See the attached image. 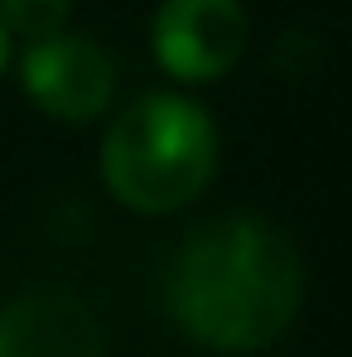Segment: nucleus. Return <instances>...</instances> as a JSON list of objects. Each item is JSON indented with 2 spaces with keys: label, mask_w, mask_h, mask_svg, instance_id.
<instances>
[{
  "label": "nucleus",
  "mask_w": 352,
  "mask_h": 357,
  "mask_svg": "<svg viewBox=\"0 0 352 357\" xmlns=\"http://www.w3.org/2000/svg\"><path fill=\"white\" fill-rule=\"evenodd\" d=\"M164 304L188 343L208 353H261L304 304V261L275 222L232 213L174 251Z\"/></svg>",
  "instance_id": "f257e3e1"
},
{
  "label": "nucleus",
  "mask_w": 352,
  "mask_h": 357,
  "mask_svg": "<svg viewBox=\"0 0 352 357\" xmlns=\"http://www.w3.org/2000/svg\"><path fill=\"white\" fill-rule=\"evenodd\" d=\"M217 126L183 92H145L102 135V183L121 208L164 218L188 208L217 174Z\"/></svg>",
  "instance_id": "f03ea898"
},
{
  "label": "nucleus",
  "mask_w": 352,
  "mask_h": 357,
  "mask_svg": "<svg viewBox=\"0 0 352 357\" xmlns=\"http://www.w3.org/2000/svg\"><path fill=\"white\" fill-rule=\"evenodd\" d=\"M20 87L44 116L82 126V121L107 116V107L116 97V63L97 39L59 29L39 44H24Z\"/></svg>",
  "instance_id": "7ed1b4c3"
},
{
  "label": "nucleus",
  "mask_w": 352,
  "mask_h": 357,
  "mask_svg": "<svg viewBox=\"0 0 352 357\" xmlns=\"http://www.w3.org/2000/svg\"><path fill=\"white\" fill-rule=\"evenodd\" d=\"M246 34L251 24L241 0H160L150 24V49L174 82L198 87L227 77L241 63Z\"/></svg>",
  "instance_id": "20e7f679"
},
{
  "label": "nucleus",
  "mask_w": 352,
  "mask_h": 357,
  "mask_svg": "<svg viewBox=\"0 0 352 357\" xmlns=\"http://www.w3.org/2000/svg\"><path fill=\"white\" fill-rule=\"evenodd\" d=\"M0 357H107V333L82 299L34 290L0 309Z\"/></svg>",
  "instance_id": "39448f33"
},
{
  "label": "nucleus",
  "mask_w": 352,
  "mask_h": 357,
  "mask_svg": "<svg viewBox=\"0 0 352 357\" xmlns=\"http://www.w3.org/2000/svg\"><path fill=\"white\" fill-rule=\"evenodd\" d=\"M68 20H72V0H0V24L15 44H39L68 29Z\"/></svg>",
  "instance_id": "423d86ee"
},
{
  "label": "nucleus",
  "mask_w": 352,
  "mask_h": 357,
  "mask_svg": "<svg viewBox=\"0 0 352 357\" xmlns=\"http://www.w3.org/2000/svg\"><path fill=\"white\" fill-rule=\"evenodd\" d=\"M5 68H10V34H5V24H0V77H5Z\"/></svg>",
  "instance_id": "0eeeda50"
}]
</instances>
